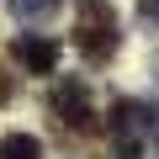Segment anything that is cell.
<instances>
[{
  "mask_svg": "<svg viewBox=\"0 0 159 159\" xmlns=\"http://www.w3.org/2000/svg\"><path fill=\"white\" fill-rule=\"evenodd\" d=\"M11 58L27 69V74H58V43L48 32H21L11 43Z\"/></svg>",
  "mask_w": 159,
  "mask_h": 159,
  "instance_id": "4",
  "label": "cell"
},
{
  "mask_svg": "<svg viewBox=\"0 0 159 159\" xmlns=\"http://www.w3.org/2000/svg\"><path fill=\"white\" fill-rule=\"evenodd\" d=\"M0 159H43V143L32 133H6L0 138Z\"/></svg>",
  "mask_w": 159,
  "mask_h": 159,
  "instance_id": "6",
  "label": "cell"
},
{
  "mask_svg": "<svg viewBox=\"0 0 159 159\" xmlns=\"http://www.w3.org/2000/svg\"><path fill=\"white\" fill-rule=\"evenodd\" d=\"M11 96H16V85H11V74L0 69V106H11Z\"/></svg>",
  "mask_w": 159,
  "mask_h": 159,
  "instance_id": "8",
  "label": "cell"
},
{
  "mask_svg": "<svg viewBox=\"0 0 159 159\" xmlns=\"http://www.w3.org/2000/svg\"><path fill=\"white\" fill-rule=\"evenodd\" d=\"M48 106L74 133H90L96 127V101H90V80L85 74H53L48 80Z\"/></svg>",
  "mask_w": 159,
  "mask_h": 159,
  "instance_id": "1",
  "label": "cell"
},
{
  "mask_svg": "<svg viewBox=\"0 0 159 159\" xmlns=\"http://www.w3.org/2000/svg\"><path fill=\"white\" fill-rule=\"evenodd\" d=\"M138 16H143L148 27H159V0H138Z\"/></svg>",
  "mask_w": 159,
  "mask_h": 159,
  "instance_id": "7",
  "label": "cell"
},
{
  "mask_svg": "<svg viewBox=\"0 0 159 159\" xmlns=\"http://www.w3.org/2000/svg\"><path fill=\"white\" fill-rule=\"evenodd\" d=\"M58 11H64V0H11V16L27 21V27H43V21H53Z\"/></svg>",
  "mask_w": 159,
  "mask_h": 159,
  "instance_id": "5",
  "label": "cell"
},
{
  "mask_svg": "<svg viewBox=\"0 0 159 159\" xmlns=\"http://www.w3.org/2000/svg\"><path fill=\"white\" fill-rule=\"evenodd\" d=\"M154 127H159V117H154L148 101H138V96H117V101H111V138H117V143H133V148H138Z\"/></svg>",
  "mask_w": 159,
  "mask_h": 159,
  "instance_id": "2",
  "label": "cell"
},
{
  "mask_svg": "<svg viewBox=\"0 0 159 159\" xmlns=\"http://www.w3.org/2000/svg\"><path fill=\"white\" fill-rule=\"evenodd\" d=\"M74 43H80V53H85L90 64H106V58L117 53V16H111L106 6H96V11L85 16V21H80Z\"/></svg>",
  "mask_w": 159,
  "mask_h": 159,
  "instance_id": "3",
  "label": "cell"
},
{
  "mask_svg": "<svg viewBox=\"0 0 159 159\" xmlns=\"http://www.w3.org/2000/svg\"><path fill=\"white\" fill-rule=\"evenodd\" d=\"M154 74H159V53H154Z\"/></svg>",
  "mask_w": 159,
  "mask_h": 159,
  "instance_id": "9",
  "label": "cell"
}]
</instances>
